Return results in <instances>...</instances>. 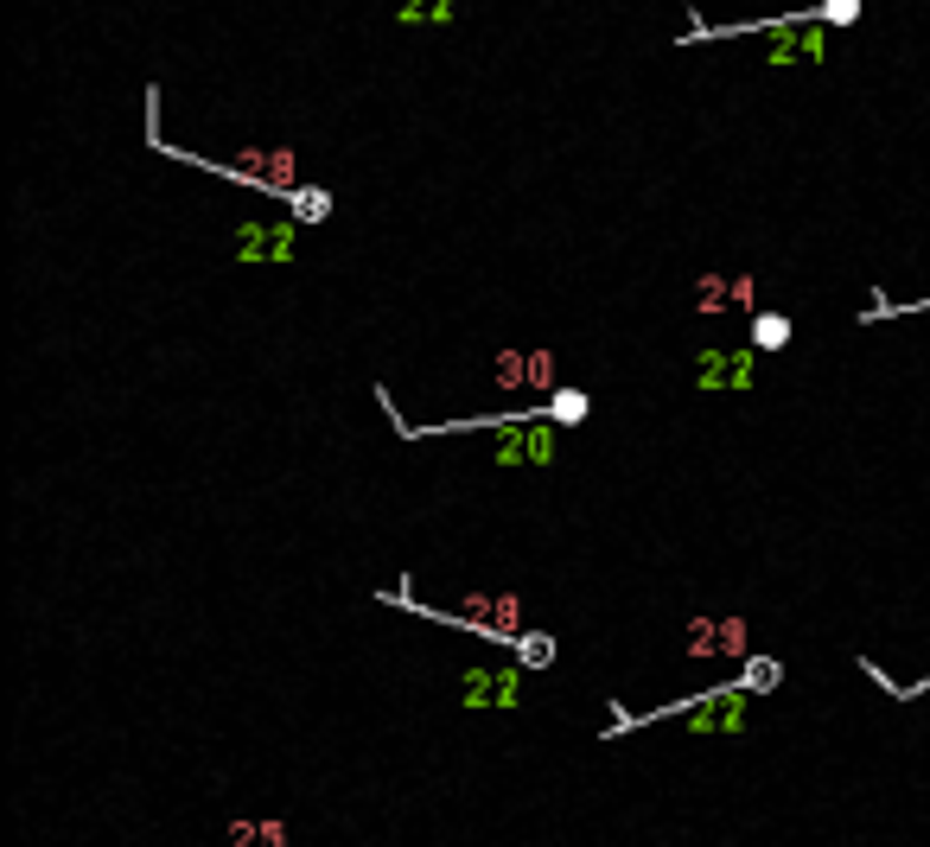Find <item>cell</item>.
I'll use <instances>...</instances> for the list:
<instances>
[{
    "mask_svg": "<svg viewBox=\"0 0 930 847\" xmlns=\"http://www.w3.org/2000/svg\"><path fill=\"white\" fill-rule=\"evenodd\" d=\"M669 720H682L688 733H746L752 726V688L746 682H720L708 695L669 707Z\"/></svg>",
    "mask_w": 930,
    "mask_h": 847,
    "instance_id": "obj_1",
    "label": "cell"
},
{
    "mask_svg": "<svg viewBox=\"0 0 930 847\" xmlns=\"http://www.w3.org/2000/svg\"><path fill=\"white\" fill-rule=\"evenodd\" d=\"M230 255L236 262H294L300 255V217H249L230 230Z\"/></svg>",
    "mask_w": 930,
    "mask_h": 847,
    "instance_id": "obj_2",
    "label": "cell"
},
{
    "mask_svg": "<svg viewBox=\"0 0 930 847\" xmlns=\"http://www.w3.org/2000/svg\"><path fill=\"white\" fill-rule=\"evenodd\" d=\"M829 58V26L816 13H784L778 26L765 32V64L784 71V64H822Z\"/></svg>",
    "mask_w": 930,
    "mask_h": 847,
    "instance_id": "obj_3",
    "label": "cell"
},
{
    "mask_svg": "<svg viewBox=\"0 0 930 847\" xmlns=\"http://www.w3.org/2000/svg\"><path fill=\"white\" fill-rule=\"evenodd\" d=\"M759 383V344L746 351H701L695 357V389H752Z\"/></svg>",
    "mask_w": 930,
    "mask_h": 847,
    "instance_id": "obj_4",
    "label": "cell"
},
{
    "mask_svg": "<svg viewBox=\"0 0 930 847\" xmlns=\"http://www.w3.org/2000/svg\"><path fill=\"white\" fill-rule=\"evenodd\" d=\"M465 707H516L523 701V663H497V669H465L459 676Z\"/></svg>",
    "mask_w": 930,
    "mask_h": 847,
    "instance_id": "obj_5",
    "label": "cell"
},
{
    "mask_svg": "<svg viewBox=\"0 0 930 847\" xmlns=\"http://www.w3.org/2000/svg\"><path fill=\"white\" fill-rule=\"evenodd\" d=\"M389 20L395 26H453L459 20V0H395Z\"/></svg>",
    "mask_w": 930,
    "mask_h": 847,
    "instance_id": "obj_6",
    "label": "cell"
},
{
    "mask_svg": "<svg viewBox=\"0 0 930 847\" xmlns=\"http://www.w3.org/2000/svg\"><path fill=\"white\" fill-rule=\"evenodd\" d=\"M542 414H548L555 427H574V421H587V414H593V395H587V389H548Z\"/></svg>",
    "mask_w": 930,
    "mask_h": 847,
    "instance_id": "obj_7",
    "label": "cell"
},
{
    "mask_svg": "<svg viewBox=\"0 0 930 847\" xmlns=\"http://www.w3.org/2000/svg\"><path fill=\"white\" fill-rule=\"evenodd\" d=\"M287 211H294L300 223H325V217H332V192H319V185H294Z\"/></svg>",
    "mask_w": 930,
    "mask_h": 847,
    "instance_id": "obj_8",
    "label": "cell"
},
{
    "mask_svg": "<svg viewBox=\"0 0 930 847\" xmlns=\"http://www.w3.org/2000/svg\"><path fill=\"white\" fill-rule=\"evenodd\" d=\"M510 650H516V663H523V669H548V663H555V637H548V631H523Z\"/></svg>",
    "mask_w": 930,
    "mask_h": 847,
    "instance_id": "obj_9",
    "label": "cell"
},
{
    "mask_svg": "<svg viewBox=\"0 0 930 847\" xmlns=\"http://www.w3.org/2000/svg\"><path fill=\"white\" fill-rule=\"evenodd\" d=\"M752 344H759V351H784V344H790V319L784 313H759V319H752Z\"/></svg>",
    "mask_w": 930,
    "mask_h": 847,
    "instance_id": "obj_10",
    "label": "cell"
},
{
    "mask_svg": "<svg viewBox=\"0 0 930 847\" xmlns=\"http://www.w3.org/2000/svg\"><path fill=\"white\" fill-rule=\"evenodd\" d=\"M860 13H867V0H816V20L829 26V32H835V26H854Z\"/></svg>",
    "mask_w": 930,
    "mask_h": 847,
    "instance_id": "obj_11",
    "label": "cell"
},
{
    "mask_svg": "<svg viewBox=\"0 0 930 847\" xmlns=\"http://www.w3.org/2000/svg\"><path fill=\"white\" fill-rule=\"evenodd\" d=\"M778 676H784V669L771 663V656H746V688H752V695H759V688L771 695V688H778Z\"/></svg>",
    "mask_w": 930,
    "mask_h": 847,
    "instance_id": "obj_12",
    "label": "cell"
}]
</instances>
